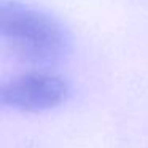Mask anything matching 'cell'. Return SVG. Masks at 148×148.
I'll list each match as a JSON object with an SVG mask.
<instances>
[{"label":"cell","mask_w":148,"mask_h":148,"mask_svg":"<svg viewBox=\"0 0 148 148\" xmlns=\"http://www.w3.org/2000/svg\"><path fill=\"white\" fill-rule=\"evenodd\" d=\"M0 37L13 54L38 64L59 61L70 46L67 30L56 18L18 0L0 3Z\"/></svg>","instance_id":"1"},{"label":"cell","mask_w":148,"mask_h":148,"mask_svg":"<svg viewBox=\"0 0 148 148\" xmlns=\"http://www.w3.org/2000/svg\"><path fill=\"white\" fill-rule=\"evenodd\" d=\"M69 96L64 78L45 72L21 75L5 83L0 89V102L24 112H43L61 105Z\"/></svg>","instance_id":"2"}]
</instances>
